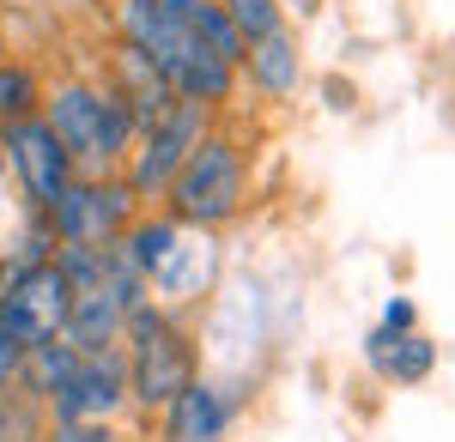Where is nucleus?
<instances>
[{
    "label": "nucleus",
    "instance_id": "obj_1",
    "mask_svg": "<svg viewBox=\"0 0 455 442\" xmlns=\"http://www.w3.org/2000/svg\"><path fill=\"white\" fill-rule=\"evenodd\" d=\"M255 194V158H249V139L225 122H212L201 146L188 152V164L176 170V182L164 188L158 212H171L182 231H225L249 212Z\"/></svg>",
    "mask_w": 455,
    "mask_h": 442
},
{
    "label": "nucleus",
    "instance_id": "obj_2",
    "mask_svg": "<svg viewBox=\"0 0 455 442\" xmlns=\"http://www.w3.org/2000/svg\"><path fill=\"white\" fill-rule=\"evenodd\" d=\"M43 122L61 139V152L73 158L79 176H122L134 139H140L128 103L104 79H55L43 91Z\"/></svg>",
    "mask_w": 455,
    "mask_h": 442
},
{
    "label": "nucleus",
    "instance_id": "obj_3",
    "mask_svg": "<svg viewBox=\"0 0 455 442\" xmlns=\"http://www.w3.org/2000/svg\"><path fill=\"white\" fill-rule=\"evenodd\" d=\"M122 364H128V406L140 418H158L201 375V340L182 309L140 304L122 321Z\"/></svg>",
    "mask_w": 455,
    "mask_h": 442
},
{
    "label": "nucleus",
    "instance_id": "obj_4",
    "mask_svg": "<svg viewBox=\"0 0 455 442\" xmlns=\"http://www.w3.org/2000/svg\"><path fill=\"white\" fill-rule=\"evenodd\" d=\"M146 206L122 176H73L68 188L49 201V231L55 242H79V249H109Z\"/></svg>",
    "mask_w": 455,
    "mask_h": 442
},
{
    "label": "nucleus",
    "instance_id": "obj_5",
    "mask_svg": "<svg viewBox=\"0 0 455 442\" xmlns=\"http://www.w3.org/2000/svg\"><path fill=\"white\" fill-rule=\"evenodd\" d=\"M68 309H73V285H68V272L55 267V261L19 267V272L0 279V334L19 345V351L61 340Z\"/></svg>",
    "mask_w": 455,
    "mask_h": 442
},
{
    "label": "nucleus",
    "instance_id": "obj_6",
    "mask_svg": "<svg viewBox=\"0 0 455 442\" xmlns=\"http://www.w3.org/2000/svg\"><path fill=\"white\" fill-rule=\"evenodd\" d=\"M212 109H201V103H176L164 122H152L140 139H134V152H128V164H122V182L140 194V206H158L164 201V188L176 182V170L188 164V152L201 146V134H207Z\"/></svg>",
    "mask_w": 455,
    "mask_h": 442
},
{
    "label": "nucleus",
    "instance_id": "obj_7",
    "mask_svg": "<svg viewBox=\"0 0 455 442\" xmlns=\"http://www.w3.org/2000/svg\"><path fill=\"white\" fill-rule=\"evenodd\" d=\"M49 424H122L128 418V364L122 345L116 351H79L73 375L61 382V394L49 400Z\"/></svg>",
    "mask_w": 455,
    "mask_h": 442
},
{
    "label": "nucleus",
    "instance_id": "obj_8",
    "mask_svg": "<svg viewBox=\"0 0 455 442\" xmlns=\"http://www.w3.org/2000/svg\"><path fill=\"white\" fill-rule=\"evenodd\" d=\"M0 152H6V176H12V188H19V206H31V212H49V201L79 176L43 115L0 128Z\"/></svg>",
    "mask_w": 455,
    "mask_h": 442
},
{
    "label": "nucleus",
    "instance_id": "obj_9",
    "mask_svg": "<svg viewBox=\"0 0 455 442\" xmlns=\"http://www.w3.org/2000/svg\"><path fill=\"white\" fill-rule=\"evenodd\" d=\"M237 412H243V394L225 388V382H212V375L201 370L171 406L158 412V430H152V437L158 442H225L231 424H237Z\"/></svg>",
    "mask_w": 455,
    "mask_h": 442
},
{
    "label": "nucleus",
    "instance_id": "obj_10",
    "mask_svg": "<svg viewBox=\"0 0 455 442\" xmlns=\"http://www.w3.org/2000/svg\"><path fill=\"white\" fill-rule=\"evenodd\" d=\"M212 285H219V237L212 231H182L171 242V255L152 272V304L164 309H188L201 304Z\"/></svg>",
    "mask_w": 455,
    "mask_h": 442
},
{
    "label": "nucleus",
    "instance_id": "obj_11",
    "mask_svg": "<svg viewBox=\"0 0 455 442\" xmlns=\"http://www.w3.org/2000/svg\"><path fill=\"white\" fill-rule=\"evenodd\" d=\"M104 85H109L122 103H128V115H134V128H140V134L176 109L171 79L152 67V55H146V49L122 43V36H116V49H109V61H104Z\"/></svg>",
    "mask_w": 455,
    "mask_h": 442
},
{
    "label": "nucleus",
    "instance_id": "obj_12",
    "mask_svg": "<svg viewBox=\"0 0 455 442\" xmlns=\"http://www.w3.org/2000/svg\"><path fill=\"white\" fill-rule=\"evenodd\" d=\"M358 358L383 388H419L437 375V340L425 328H371Z\"/></svg>",
    "mask_w": 455,
    "mask_h": 442
},
{
    "label": "nucleus",
    "instance_id": "obj_13",
    "mask_svg": "<svg viewBox=\"0 0 455 442\" xmlns=\"http://www.w3.org/2000/svg\"><path fill=\"white\" fill-rule=\"evenodd\" d=\"M237 79H243L255 98H267V103L298 98V85H304V49H298V31L285 25V31L261 36V43H249V55H243V67H237Z\"/></svg>",
    "mask_w": 455,
    "mask_h": 442
},
{
    "label": "nucleus",
    "instance_id": "obj_14",
    "mask_svg": "<svg viewBox=\"0 0 455 442\" xmlns=\"http://www.w3.org/2000/svg\"><path fill=\"white\" fill-rule=\"evenodd\" d=\"M122 321H128V309L116 304L109 291H73L61 340H68L73 351H116V345H122Z\"/></svg>",
    "mask_w": 455,
    "mask_h": 442
},
{
    "label": "nucleus",
    "instance_id": "obj_15",
    "mask_svg": "<svg viewBox=\"0 0 455 442\" xmlns=\"http://www.w3.org/2000/svg\"><path fill=\"white\" fill-rule=\"evenodd\" d=\"M73 364H79V351H73L68 340H49V345H31L25 358H19V388L31 394V400H55L61 394V382L73 375Z\"/></svg>",
    "mask_w": 455,
    "mask_h": 442
},
{
    "label": "nucleus",
    "instance_id": "obj_16",
    "mask_svg": "<svg viewBox=\"0 0 455 442\" xmlns=\"http://www.w3.org/2000/svg\"><path fill=\"white\" fill-rule=\"evenodd\" d=\"M43 91H49V79H43L31 61H19V55H0V128L43 115Z\"/></svg>",
    "mask_w": 455,
    "mask_h": 442
},
{
    "label": "nucleus",
    "instance_id": "obj_17",
    "mask_svg": "<svg viewBox=\"0 0 455 442\" xmlns=\"http://www.w3.org/2000/svg\"><path fill=\"white\" fill-rule=\"evenodd\" d=\"M55 231H49V218L31 212V206H19V231L0 242V267L19 272V267H43V261H55Z\"/></svg>",
    "mask_w": 455,
    "mask_h": 442
},
{
    "label": "nucleus",
    "instance_id": "obj_18",
    "mask_svg": "<svg viewBox=\"0 0 455 442\" xmlns=\"http://www.w3.org/2000/svg\"><path fill=\"white\" fill-rule=\"evenodd\" d=\"M188 36L207 49L212 61H225V67H243L249 43L237 36V25L225 19V6H219V0H201V6H195V19H188Z\"/></svg>",
    "mask_w": 455,
    "mask_h": 442
},
{
    "label": "nucleus",
    "instance_id": "obj_19",
    "mask_svg": "<svg viewBox=\"0 0 455 442\" xmlns=\"http://www.w3.org/2000/svg\"><path fill=\"white\" fill-rule=\"evenodd\" d=\"M43 437H49L43 400H31L25 388H6L0 394V442H43Z\"/></svg>",
    "mask_w": 455,
    "mask_h": 442
},
{
    "label": "nucleus",
    "instance_id": "obj_20",
    "mask_svg": "<svg viewBox=\"0 0 455 442\" xmlns=\"http://www.w3.org/2000/svg\"><path fill=\"white\" fill-rule=\"evenodd\" d=\"M225 6V19L237 25L243 43H261V36L285 31V0H219Z\"/></svg>",
    "mask_w": 455,
    "mask_h": 442
},
{
    "label": "nucleus",
    "instance_id": "obj_21",
    "mask_svg": "<svg viewBox=\"0 0 455 442\" xmlns=\"http://www.w3.org/2000/svg\"><path fill=\"white\" fill-rule=\"evenodd\" d=\"M116 6H128V12H140V19H158V25H188L201 0H116Z\"/></svg>",
    "mask_w": 455,
    "mask_h": 442
},
{
    "label": "nucleus",
    "instance_id": "obj_22",
    "mask_svg": "<svg viewBox=\"0 0 455 442\" xmlns=\"http://www.w3.org/2000/svg\"><path fill=\"white\" fill-rule=\"evenodd\" d=\"M116 437H122L116 424H49L43 442H116Z\"/></svg>",
    "mask_w": 455,
    "mask_h": 442
},
{
    "label": "nucleus",
    "instance_id": "obj_23",
    "mask_svg": "<svg viewBox=\"0 0 455 442\" xmlns=\"http://www.w3.org/2000/svg\"><path fill=\"white\" fill-rule=\"evenodd\" d=\"M377 328H419V304L395 291V297L383 304V315H377Z\"/></svg>",
    "mask_w": 455,
    "mask_h": 442
},
{
    "label": "nucleus",
    "instance_id": "obj_24",
    "mask_svg": "<svg viewBox=\"0 0 455 442\" xmlns=\"http://www.w3.org/2000/svg\"><path fill=\"white\" fill-rule=\"evenodd\" d=\"M19 358H25V351L0 334V394H6V388H19Z\"/></svg>",
    "mask_w": 455,
    "mask_h": 442
},
{
    "label": "nucleus",
    "instance_id": "obj_25",
    "mask_svg": "<svg viewBox=\"0 0 455 442\" xmlns=\"http://www.w3.org/2000/svg\"><path fill=\"white\" fill-rule=\"evenodd\" d=\"M116 442H158V437H152V430H146V437H116Z\"/></svg>",
    "mask_w": 455,
    "mask_h": 442
},
{
    "label": "nucleus",
    "instance_id": "obj_26",
    "mask_svg": "<svg viewBox=\"0 0 455 442\" xmlns=\"http://www.w3.org/2000/svg\"><path fill=\"white\" fill-rule=\"evenodd\" d=\"M0 176H6V152H0Z\"/></svg>",
    "mask_w": 455,
    "mask_h": 442
},
{
    "label": "nucleus",
    "instance_id": "obj_27",
    "mask_svg": "<svg viewBox=\"0 0 455 442\" xmlns=\"http://www.w3.org/2000/svg\"><path fill=\"white\" fill-rule=\"evenodd\" d=\"M0 279H6V267H0Z\"/></svg>",
    "mask_w": 455,
    "mask_h": 442
}]
</instances>
